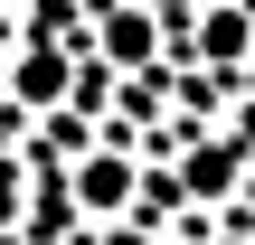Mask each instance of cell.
<instances>
[{
	"label": "cell",
	"mask_w": 255,
	"mask_h": 245,
	"mask_svg": "<svg viewBox=\"0 0 255 245\" xmlns=\"http://www.w3.org/2000/svg\"><path fill=\"white\" fill-rule=\"evenodd\" d=\"M151 47H161L151 9H114V19H104V57H114V66H151Z\"/></svg>",
	"instance_id": "obj_1"
},
{
	"label": "cell",
	"mask_w": 255,
	"mask_h": 245,
	"mask_svg": "<svg viewBox=\"0 0 255 245\" xmlns=\"http://www.w3.org/2000/svg\"><path fill=\"white\" fill-rule=\"evenodd\" d=\"M57 85H66V57H57V47H28V57H19V94H28V104H47Z\"/></svg>",
	"instance_id": "obj_2"
},
{
	"label": "cell",
	"mask_w": 255,
	"mask_h": 245,
	"mask_svg": "<svg viewBox=\"0 0 255 245\" xmlns=\"http://www.w3.org/2000/svg\"><path fill=\"white\" fill-rule=\"evenodd\" d=\"M199 47H208V57H246V9H208Z\"/></svg>",
	"instance_id": "obj_3"
},
{
	"label": "cell",
	"mask_w": 255,
	"mask_h": 245,
	"mask_svg": "<svg viewBox=\"0 0 255 245\" xmlns=\"http://www.w3.org/2000/svg\"><path fill=\"white\" fill-rule=\"evenodd\" d=\"M123 189H132V179H123V161H95V170H85V198H95V208H104V198H123Z\"/></svg>",
	"instance_id": "obj_4"
}]
</instances>
